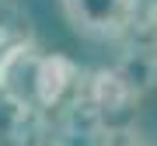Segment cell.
<instances>
[{
	"label": "cell",
	"mask_w": 157,
	"mask_h": 146,
	"mask_svg": "<svg viewBox=\"0 0 157 146\" xmlns=\"http://www.w3.org/2000/svg\"><path fill=\"white\" fill-rule=\"evenodd\" d=\"M73 80V63L63 56H39L35 59V77H32V104L52 108L63 97V90Z\"/></svg>",
	"instance_id": "obj_2"
},
{
	"label": "cell",
	"mask_w": 157,
	"mask_h": 146,
	"mask_svg": "<svg viewBox=\"0 0 157 146\" xmlns=\"http://www.w3.org/2000/svg\"><path fill=\"white\" fill-rule=\"evenodd\" d=\"M70 28L91 42H115L133 24L136 0H59Z\"/></svg>",
	"instance_id": "obj_1"
}]
</instances>
